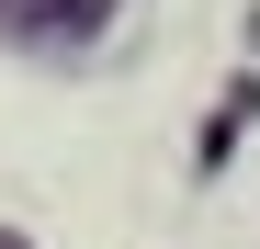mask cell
Returning a JSON list of instances; mask_svg holds the SVG:
<instances>
[{
    "instance_id": "obj_1",
    "label": "cell",
    "mask_w": 260,
    "mask_h": 249,
    "mask_svg": "<svg viewBox=\"0 0 260 249\" xmlns=\"http://www.w3.org/2000/svg\"><path fill=\"white\" fill-rule=\"evenodd\" d=\"M102 12H113V0H0V23H12V34H46V46H79Z\"/></svg>"
}]
</instances>
